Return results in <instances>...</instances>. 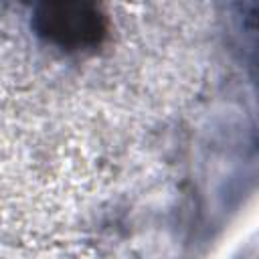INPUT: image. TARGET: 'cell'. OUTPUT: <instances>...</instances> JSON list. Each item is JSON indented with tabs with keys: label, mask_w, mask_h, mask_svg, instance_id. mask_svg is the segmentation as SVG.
Instances as JSON below:
<instances>
[{
	"label": "cell",
	"mask_w": 259,
	"mask_h": 259,
	"mask_svg": "<svg viewBox=\"0 0 259 259\" xmlns=\"http://www.w3.org/2000/svg\"><path fill=\"white\" fill-rule=\"evenodd\" d=\"M30 26L45 42L69 53L95 49L107 34V18L91 2H42Z\"/></svg>",
	"instance_id": "6da1fadb"
}]
</instances>
